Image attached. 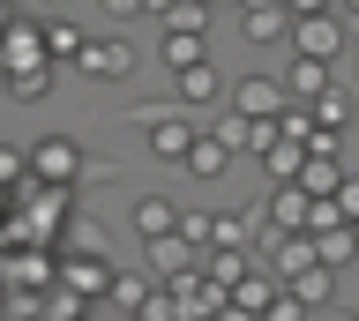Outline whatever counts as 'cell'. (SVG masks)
Returning a JSON list of instances; mask_svg holds the SVG:
<instances>
[{"label":"cell","instance_id":"obj_1","mask_svg":"<svg viewBox=\"0 0 359 321\" xmlns=\"http://www.w3.org/2000/svg\"><path fill=\"white\" fill-rule=\"evenodd\" d=\"M135 127H142V142H150V157L157 164H187V150H195V135H202V120L187 113V105H135Z\"/></svg>","mask_w":359,"mask_h":321},{"label":"cell","instance_id":"obj_2","mask_svg":"<svg viewBox=\"0 0 359 321\" xmlns=\"http://www.w3.org/2000/svg\"><path fill=\"white\" fill-rule=\"evenodd\" d=\"M352 30H344V8H322V15H292V52H314V60H344Z\"/></svg>","mask_w":359,"mask_h":321},{"label":"cell","instance_id":"obj_3","mask_svg":"<svg viewBox=\"0 0 359 321\" xmlns=\"http://www.w3.org/2000/svg\"><path fill=\"white\" fill-rule=\"evenodd\" d=\"M224 97H232V113H247V120H277L292 105V90H285V83H269V75H240Z\"/></svg>","mask_w":359,"mask_h":321},{"label":"cell","instance_id":"obj_4","mask_svg":"<svg viewBox=\"0 0 359 321\" xmlns=\"http://www.w3.org/2000/svg\"><path fill=\"white\" fill-rule=\"evenodd\" d=\"M75 75H90V83H120V75H135V45H128V38H90L83 60H75Z\"/></svg>","mask_w":359,"mask_h":321},{"label":"cell","instance_id":"obj_5","mask_svg":"<svg viewBox=\"0 0 359 321\" xmlns=\"http://www.w3.org/2000/svg\"><path fill=\"white\" fill-rule=\"evenodd\" d=\"M277 299H285L277 269H240L232 276V314H277Z\"/></svg>","mask_w":359,"mask_h":321},{"label":"cell","instance_id":"obj_6","mask_svg":"<svg viewBox=\"0 0 359 321\" xmlns=\"http://www.w3.org/2000/svg\"><path fill=\"white\" fill-rule=\"evenodd\" d=\"M30 172L53 180V187H75V180H83V150H75L67 135H45L38 150H30Z\"/></svg>","mask_w":359,"mask_h":321},{"label":"cell","instance_id":"obj_7","mask_svg":"<svg viewBox=\"0 0 359 321\" xmlns=\"http://www.w3.org/2000/svg\"><path fill=\"white\" fill-rule=\"evenodd\" d=\"M38 60H53V52H45V30L38 23H0V75L8 68H38Z\"/></svg>","mask_w":359,"mask_h":321},{"label":"cell","instance_id":"obj_8","mask_svg":"<svg viewBox=\"0 0 359 321\" xmlns=\"http://www.w3.org/2000/svg\"><path fill=\"white\" fill-rule=\"evenodd\" d=\"M232 157H240V150H232L217 127H202V135H195V150H187V180H202V187H210V180H224V172H232Z\"/></svg>","mask_w":359,"mask_h":321},{"label":"cell","instance_id":"obj_9","mask_svg":"<svg viewBox=\"0 0 359 321\" xmlns=\"http://www.w3.org/2000/svg\"><path fill=\"white\" fill-rule=\"evenodd\" d=\"M337 83V60H314V52H292V68H285V90L292 105H314V97Z\"/></svg>","mask_w":359,"mask_h":321},{"label":"cell","instance_id":"obj_10","mask_svg":"<svg viewBox=\"0 0 359 321\" xmlns=\"http://www.w3.org/2000/svg\"><path fill=\"white\" fill-rule=\"evenodd\" d=\"M157 60H165V75L202 68V60H210V38H202L195 23H165V45H157Z\"/></svg>","mask_w":359,"mask_h":321},{"label":"cell","instance_id":"obj_11","mask_svg":"<svg viewBox=\"0 0 359 321\" xmlns=\"http://www.w3.org/2000/svg\"><path fill=\"white\" fill-rule=\"evenodd\" d=\"M337 276H344V269H330V262H307V269L285 276V284H292V299H299V306L330 314V306H337Z\"/></svg>","mask_w":359,"mask_h":321},{"label":"cell","instance_id":"obj_12","mask_svg":"<svg viewBox=\"0 0 359 321\" xmlns=\"http://www.w3.org/2000/svg\"><path fill=\"white\" fill-rule=\"evenodd\" d=\"M359 83H352V75H337V83H330V90H322V97H314V120H322V127H337V135H344V127H359Z\"/></svg>","mask_w":359,"mask_h":321},{"label":"cell","instance_id":"obj_13","mask_svg":"<svg viewBox=\"0 0 359 321\" xmlns=\"http://www.w3.org/2000/svg\"><path fill=\"white\" fill-rule=\"evenodd\" d=\"M180 217H187V209L172 202V194H142V202H135V239H165V231H180Z\"/></svg>","mask_w":359,"mask_h":321},{"label":"cell","instance_id":"obj_14","mask_svg":"<svg viewBox=\"0 0 359 321\" xmlns=\"http://www.w3.org/2000/svg\"><path fill=\"white\" fill-rule=\"evenodd\" d=\"M53 75H60V60H38V68H8V75H0V90L15 97V105H45V97H53Z\"/></svg>","mask_w":359,"mask_h":321},{"label":"cell","instance_id":"obj_15","mask_svg":"<svg viewBox=\"0 0 359 321\" xmlns=\"http://www.w3.org/2000/svg\"><path fill=\"white\" fill-rule=\"evenodd\" d=\"M240 30H247V45H285V38H292V8H285V0H269V8H247Z\"/></svg>","mask_w":359,"mask_h":321},{"label":"cell","instance_id":"obj_16","mask_svg":"<svg viewBox=\"0 0 359 321\" xmlns=\"http://www.w3.org/2000/svg\"><path fill=\"white\" fill-rule=\"evenodd\" d=\"M172 97L195 113V105H217V97H224V83H217V68L202 60V68H180V75H172Z\"/></svg>","mask_w":359,"mask_h":321},{"label":"cell","instance_id":"obj_17","mask_svg":"<svg viewBox=\"0 0 359 321\" xmlns=\"http://www.w3.org/2000/svg\"><path fill=\"white\" fill-rule=\"evenodd\" d=\"M314 254H322L330 269H352V262H359V231H352V217H344V224H330V231H314Z\"/></svg>","mask_w":359,"mask_h":321},{"label":"cell","instance_id":"obj_18","mask_svg":"<svg viewBox=\"0 0 359 321\" xmlns=\"http://www.w3.org/2000/svg\"><path fill=\"white\" fill-rule=\"evenodd\" d=\"M262 172H269V180H299V172H307V142L277 135V142L262 150Z\"/></svg>","mask_w":359,"mask_h":321},{"label":"cell","instance_id":"obj_19","mask_svg":"<svg viewBox=\"0 0 359 321\" xmlns=\"http://www.w3.org/2000/svg\"><path fill=\"white\" fill-rule=\"evenodd\" d=\"M337 180H344V157H337V150H307L299 187H307V194H337Z\"/></svg>","mask_w":359,"mask_h":321},{"label":"cell","instance_id":"obj_20","mask_svg":"<svg viewBox=\"0 0 359 321\" xmlns=\"http://www.w3.org/2000/svg\"><path fill=\"white\" fill-rule=\"evenodd\" d=\"M60 284H75L83 299H105V292H112V269H105V262H67Z\"/></svg>","mask_w":359,"mask_h":321},{"label":"cell","instance_id":"obj_21","mask_svg":"<svg viewBox=\"0 0 359 321\" xmlns=\"http://www.w3.org/2000/svg\"><path fill=\"white\" fill-rule=\"evenodd\" d=\"M83 23H45V52H53V60H67V68H75V60H83Z\"/></svg>","mask_w":359,"mask_h":321},{"label":"cell","instance_id":"obj_22","mask_svg":"<svg viewBox=\"0 0 359 321\" xmlns=\"http://www.w3.org/2000/svg\"><path fill=\"white\" fill-rule=\"evenodd\" d=\"M22 180H30V150L0 142V187H22Z\"/></svg>","mask_w":359,"mask_h":321},{"label":"cell","instance_id":"obj_23","mask_svg":"<svg viewBox=\"0 0 359 321\" xmlns=\"http://www.w3.org/2000/svg\"><path fill=\"white\" fill-rule=\"evenodd\" d=\"M337 209H344V217H359V172H344V180H337Z\"/></svg>","mask_w":359,"mask_h":321},{"label":"cell","instance_id":"obj_24","mask_svg":"<svg viewBox=\"0 0 359 321\" xmlns=\"http://www.w3.org/2000/svg\"><path fill=\"white\" fill-rule=\"evenodd\" d=\"M97 15H112V23H128V15H142V0H97Z\"/></svg>","mask_w":359,"mask_h":321},{"label":"cell","instance_id":"obj_25","mask_svg":"<svg viewBox=\"0 0 359 321\" xmlns=\"http://www.w3.org/2000/svg\"><path fill=\"white\" fill-rule=\"evenodd\" d=\"M292 15H322V8H337V0H285Z\"/></svg>","mask_w":359,"mask_h":321},{"label":"cell","instance_id":"obj_26","mask_svg":"<svg viewBox=\"0 0 359 321\" xmlns=\"http://www.w3.org/2000/svg\"><path fill=\"white\" fill-rule=\"evenodd\" d=\"M172 8H180V0H142V15H172Z\"/></svg>","mask_w":359,"mask_h":321},{"label":"cell","instance_id":"obj_27","mask_svg":"<svg viewBox=\"0 0 359 321\" xmlns=\"http://www.w3.org/2000/svg\"><path fill=\"white\" fill-rule=\"evenodd\" d=\"M0 306H8V269H0Z\"/></svg>","mask_w":359,"mask_h":321},{"label":"cell","instance_id":"obj_28","mask_svg":"<svg viewBox=\"0 0 359 321\" xmlns=\"http://www.w3.org/2000/svg\"><path fill=\"white\" fill-rule=\"evenodd\" d=\"M337 8H344V15H359V0H337Z\"/></svg>","mask_w":359,"mask_h":321},{"label":"cell","instance_id":"obj_29","mask_svg":"<svg viewBox=\"0 0 359 321\" xmlns=\"http://www.w3.org/2000/svg\"><path fill=\"white\" fill-rule=\"evenodd\" d=\"M240 8H269V0H240Z\"/></svg>","mask_w":359,"mask_h":321},{"label":"cell","instance_id":"obj_30","mask_svg":"<svg viewBox=\"0 0 359 321\" xmlns=\"http://www.w3.org/2000/svg\"><path fill=\"white\" fill-rule=\"evenodd\" d=\"M0 8H8V15H15V0H0Z\"/></svg>","mask_w":359,"mask_h":321},{"label":"cell","instance_id":"obj_31","mask_svg":"<svg viewBox=\"0 0 359 321\" xmlns=\"http://www.w3.org/2000/svg\"><path fill=\"white\" fill-rule=\"evenodd\" d=\"M352 231H359V217H352Z\"/></svg>","mask_w":359,"mask_h":321},{"label":"cell","instance_id":"obj_32","mask_svg":"<svg viewBox=\"0 0 359 321\" xmlns=\"http://www.w3.org/2000/svg\"><path fill=\"white\" fill-rule=\"evenodd\" d=\"M352 83H359V75H352Z\"/></svg>","mask_w":359,"mask_h":321}]
</instances>
